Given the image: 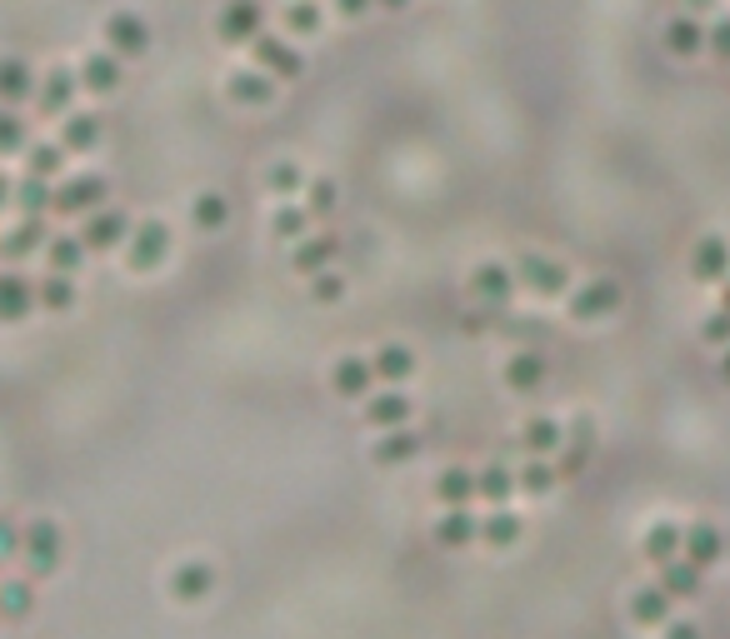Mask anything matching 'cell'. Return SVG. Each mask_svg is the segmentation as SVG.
<instances>
[{
    "label": "cell",
    "instance_id": "6da1fadb",
    "mask_svg": "<svg viewBox=\"0 0 730 639\" xmlns=\"http://www.w3.org/2000/svg\"><path fill=\"white\" fill-rule=\"evenodd\" d=\"M61 554H66V540H61V525L55 520H31L21 530V560L35 580H41V574L51 580V574L61 570Z\"/></svg>",
    "mask_w": 730,
    "mask_h": 639
},
{
    "label": "cell",
    "instance_id": "7a4b0ae2",
    "mask_svg": "<svg viewBox=\"0 0 730 639\" xmlns=\"http://www.w3.org/2000/svg\"><path fill=\"white\" fill-rule=\"evenodd\" d=\"M165 255H171V225H165V220H141V225H131V235H126V265H131L135 275H151L155 265H165Z\"/></svg>",
    "mask_w": 730,
    "mask_h": 639
},
{
    "label": "cell",
    "instance_id": "3957f363",
    "mask_svg": "<svg viewBox=\"0 0 730 639\" xmlns=\"http://www.w3.org/2000/svg\"><path fill=\"white\" fill-rule=\"evenodd\" d=\"M216 35H220V45H230V51L251 45L255 35H265V5L261 0H226L216 15Z\"/></svg>",
    "mask_w": 730,
    "mask_h": 639
},
{
    "label": "cell",
    "instance_id": "277c9868",
    "mask_svg": "<svg viewBox=\"0 0 730 639\" xmlns=\"http://www.w3.org/2000/svg\"><path fill=\"white\" fill-rule=\"evenodd\" d=\"M100 41H106L110 55L135 60V55L151 51V25H145V15H135V11H110L106 25H100Z\"/></svg>",
    "mask_w": 730,
    "mask_h": 639
},
{
    "label": "cell",
    "instance_id": "5b68a950",
    "mask_svg": "<svg viewBox=\"0 0 730 639\" xmlns=\"http://www.w3.org/2000/svg\"><path fill=\"white\" fill-rule=\"evenodd\" d=\"M251 66H261L271 80H301L306 55L295 51L291 41H281V35H255L251 41Z\"/></svg>",
    "mask_w": 730,
    "mask_h": 639
},
{
    "label": "cell",
    "instance_id": "8992f818",
    "mask_svg": "<svg viewBox=\"0 0 730 639\" xmlns=\"http://www.w3.org/2000/svg\"><path fill=\"white\" fill-rule=\"evenodd\" d=\"M106 175H70V180L55 185V216H90V210L106 206Z\"/></svg>",
    "mask_w": 730,
    "mask_h": 639
},
{
    "label": "cell",
    "instance_id": "52a82bcc",
    "mask_svg": "<svg viewBox=\"0 0 730 639\" xmlns=\"http://www.w3.org/2000/svg\"><path fill=\"white\" fill-rule=\"evenodd\" d=\"M515 271V285H525V290H535V295H545V300H556V295H566V265L560 261H551V255H521V261L511 265Z\"/></svg>",
    "mask_w": 730,
    "mask_h": 639
},
{
    "label": "cell",
    "instance_id": "ba28073f",
    "mask_svg": "<svg viewBox=\"0 0 730 639\" xmlns=\"http://www.w3.org/2000/svg\"><path fill=\"white\" fill-rule=\"evenodd\" d=\"M76 96H80V76L70 66H55V70H45V80L35 86V110L51 120H66L70 106H76Z\"/></svg>",
    "mask_w": 730,
    "mask_h": 639
},
{
    "label": "cell",
    "instance_id": "9c48e42d",
    "mask_svg": "<svg viewBox=\"0 0 730 639\" xmlns=\"http://www.w3.org/2000/svg\"><path fill=\"white\" fill-rule=\"evenodd\" d=\"M515 290H521V285H515V271H511V265H501V261H486V265H476V271H470V295H476L486 310H501V305H511Z\"/></svg>",
    "mask_w": 730,
    "mask_h": 639
},
{
    "label": "cell",
    "instance_id": "30bf717a",
    "mask_svg": "<svg viewBox=\"0 0 730 639\" xmlns=\"http://www.w3.org/2000/svg\"><path fill=\"white\" fill-rule=\"evenodd\" d=\"M625 300L621 280H606V275H596V280H586L576 295H570V310H576V320H606V315H615Z\"/></svg>",
    "mask_w": 730,
    "mask_h": 639
},
{
    "label": "cell",
    "instance_id": "8fae6325",
    "mask_svg": "<svg viewBox=\"0 0 730 639\" xmlns=\"http://www.w3.org/2000/svg\"><path fill=\"white\" fill-rule=\"evenodd\" d=\"M275 90H281V80H271L261 66H240V70H230V80H226V96L236 100V106H251V110L271 106Z\"/></svg>",
    "mask_w": 730,
    "mask_h": 639
},
{
    "label": "cell",
    "instance_id": "7c38bea8",
    "mask_svg": "<svg viewBox=\"0 0 730 639\" xmlns=\"http://www.w3.org/2000/svg\"><path fill=\"white\" fill-rule=\"evenodd\" d=\"M480 540V515L470 505H450L440 509L436 520V544H446V550H466V544Z\"/></svg>",
    "mask_w": 730,
    "mask_h": 639
},
{
    "label": "cell",
    "instance_id": "4fadbf2b",
    "mask_svg": "<svg viewBox=\"0 0 730 639\" xmlns=\"http://www.w3.org/2000/svg\"><path fill=\"white\" fill-rule=\"evenodd\" d=\"M76 76H80V90H90V96H110V90L126 80V70H120V55L90 51L86 60L76 66Z\"/></svg>",
    "mask_w": 730,
    "mask_h": 639
},
{
    "label": "cell",
    "instance_id": "5bb4252c",
    "mask_svg": "<svg viewBox=\"0 0 730 639\" xmlns=\"http://www.w3.org/2000/svg\"><path fill=\"white\" fill-rule=\"evenodd\" d=\"M641 554L661 570V564H671V560H680L686 554V530H680L676 520H655L651 530L641 535Z\"/></svg>",
    "mask_w": 730,
    "mask_h": 639
},
{
    "label": "cell",
    "instance_id": "9a60e30c",
    "mask_svg": "<svg viewBox=\"0 0 730 639\" xmlns=\"http://www.w3.org/2000/svg\"><path fill=\"white\" fill-rule=\"evenodd\" d=\"M126 235H131V220L120 216V210H90L86 216V230H80V240H86V250H116L126 245Z\"/></svg>",
    "mask_w": 730,
    "mask_h": 639
},
{
    "label": "cell",
    "instance_id": "2e32d148",
    "mask_svg": "<svg viewBox=\"0 0 730 639\" xmlns=\"http://www.w3.org/2000/svg\"><path fill=\"white\" fill-rule=\"evenodd\" d=\"M330 385H336V395H346V400H366L375 385V365L366 355H340L336 370H330Z\"/></svg>",
    "mask_w": 730,
    "mask_h": 639
},
{
    "label": "cell",
    "instance_id": "e0dca14e",
    "mask_svg": "<svg viewBox=\"0 0 730 639\" xmlns=\"http://www.w3.org/2000/svg\"><path fill=\"white\" fill-rule=\"evenodd\" d=\"M690 275L706 285H720L730 275V240L726 235H706L696 250H690Z\"/></svg>",
    "mask_w": 730,
    "mask_h": 639
},
{
    "label": "cell",
    "instance_id": "ac0fdd59",
    "mask_svg": "<svg viewBox=\"0 0 730 639\" xmlns=\"http://www.w3.org/2000/svg\"><path fill=\"white\" fill-rule=\"evenodd\" d=\"M545 375H551V365H545V355L541 350H521V355H511L505 360V390H515V395H535L545 385Z\"/></svg>",
    "mask_w": 730,
    "mask_h": 639
},
{
    "label": "cell",
    "instance_id": "d6986e66",
    "mask_svg": "<svg viewBox=\"0 0 730 639\" xmlns=\"http://www.w3.org/2000/svg\"><path fill=\"white\" fill-rule=\"evenodd\" d=\"M415 455H421V434H415L411 425H401V430H381V440L371 444V460H375V465H385V470L411 465Z\"/></svg>",
    "mask_w": 730,
    "mask_h": 639
},
{
    "label": "cell",
    "instance_id": "ffe728a7",
    "mask_svg": "<svg viewBox=\"0 0 730 639\" xmlns=\"http://www.w3.org/2000/svg\"><path fill=\"white\" fill-rule=\"evenodd\" d=\"M210 590H216V570H210L206 560H186L171 574V595L181 599V605H200Z\"/></svg>",
    "mask_w": 730,
    "mask_h": 639
},
{
    "label": "cell",
    "instance_id": "44dd1931",
    "mask_svg": "<svg viewBox=\"0 0 730 639\" xmlns=\"http://www.w3.org/2000/svg\"><path fill=\"white\" fill-rule=\"evenodd\" d=\"M35 310V285L25 275H0V326H21Z\"/></svg>",
    "mask_w": 730,
    "mask_h": 639
},
{
    "label": "cell",
    "instance_id": "7402d4cb",
    "mask_svg": "<svg viewBox=\"0 0 730 639\" xmlns=\"http://www.w3.org/2000/svg\"><path fill=\"white\" fill-rule=\"evenodd\" d=\"M35 96V70L25 66L21 55H0V106H21Z\"/></svg>",
    "mask_w": 730,
    "mask_h": 639
},
{
    "label": "cell",
    "instance_id": "603a6c76",
    "mask_svg": "<svg viewBox=\"0 0 730 639\" xmlns=\"http://www.w3.org/2000/svg\"><path fill=\"white\" fill-rule=\"evenodd\" d=\"M45 220L25 216L21 225H11L6 235H0V261H25V255H35V250H45Z\"/></svg>",
    "mask_w": 730,
    "mask_h": 639
},
{
    "label": "cell",
    "instance_id": "cb8c5ba5",
    "mask_svg": "<svg viewBox=\"0 0 730 639\" xmlns=\"http://www.w3.org/2000/svg\"><path fill=\"white\" fill-rule=\"evenodd\" d=\"M686 560L696 564V570H710V564H720V560H726V535H720L710 520L690 525V530H686Z\"/></svg>",
    "mask_w": 730,
    "mask_h": 639
},
{
    "label": "cell",
    "instance_id": "d4e9b609",
    "mask_svg": "<svg viewBox=\"0 0 730 639\" xmlns=\"http://www.w3.org/2000/svg\"><path fill=\"white\" fill-rule=\"evenodd\" d=\"M366 425H375V430H401V425H411V400H405L401 390L366 395Z\"/></svg>",
    "mask_w": 730,
    "mask_h": 639
},
{
    "label": "cell",
    "instance_id": "484cf974",
    "mask_svg": "<svg viewBox=\"0 0 730 639\" xmlns=\"http://www.w3.org/2000/svg\"><path fill=\"white\" fill-rule=\"evenodd\" d=\"M340 255V240L336 235H306L301 245L291 250V265L301 275H320V271H330V261Z\"/></svg>",
    "mask_w": 730,
    "mask_h": 639
},
{
    "label": "cell",
    "instance_id": "4316f807",
    "mask_svg": "<svg viewBox=\"0 0 730 639\" xmlns=\"http://www.w3.org/2000/svg\"><path fill=\"white\" fill-rule=\"evenodd\" d=\"M61 145H66V155L96 151L100 145V115H90V110H70V115L61 120Z\"/></svg>",
    "mask_w": 730,
    "mask_h": 639
},
{
    "label": "cell",
    "instance_id": "83f0119b",
    "mask_svg": "<svg viewBox=\"0 0 730 639\" xmlns=\"http://www.w3.org/2000/svg\"><path fill=\"white\" fill-rule=\"evenodd\" d=\"M521 444L525 455H556L560 444H566V430H560V420H551V415H535V420L521 425Z\"/></svg>",
    "mask_w": 730,
    "mask_h": 639
},
{
    "label": "cell",
    "instance_id": "f1b7e54d",
    "mask_svg": "<svg viewBox=\"0 0 730 639\" xmlns=\"http://www.w3.org/2000/svg\"><path fill=\"white\" fill-rule=\"evenodd\" d=\"M525 535V520L515 515V509H505V505H495L491 515H480V540L486 544H495V550H511L515 540Z\"/></svg>",
    "mask_w": 730,
    "mask_h": 639
},
{
    "label": "cell",
    "instance_id": "f546056e",
    "mask_svg": "<svg viewBox=\"0 0 730 639\" xmlns=\"http://www.w3.org/2000/svg\"><path fill=\"white\" fill-rule=\"evenodd\" d=\"M86 240L80 235H51L45 240V265H51L55 275H76L80 265H86Z\"/></svg>",
    "mask_w": 730,
    "mask_h": 639
},
{
    "label": "cell",
    "instance_id": "4dcf8cb0",
    "mask_svg": "<svg viewBox=\"0 0 730 639\" xmlns=\"http://www.w3.org/2000/svg\"><path fill=\"white\" fill-rule=\"evenodd\" d=\"M700 580H706V570H696L686 554H680V560H671V564H661V590H665L671 599L700 595Z\"/></svg>",
    "mask_w": 730,
    "mask_h": 639
},
{
    "label": "cell",
    "instance_id": "1f68e13d",
    "mask_svg": "<svg viewBox=\"0 0 730 639\" xmlns=\"http://www.w3.org/2000/svg\"><path fill=\"white\" fill-rule=\"evenodd\" d=\"M671 609H676V599L665 595L661 585H641L631 595V619H635V625H665Z\"/></svg>",
    "mask_w": 730,
    "mask_h": 639
},
{
    "label": "cell",
    "instance_id": "d6a6232c",
    "mask_svg": "<svg viewBox=\"0 0 730 639\" xmlns=\"http://www.w3.org/2000/svg\"><path fill=\"white\" fill-rule=\"evenodd\" d=\"M436 499L440 505H470L476 499V470H466V465H446L436 475Z\"/></svg>",
    "mask_w": 730,
    "mask_h": 639
},
{
    "label": "cell",
    "instance_id": "836d02e7",
    "mask_svg": "<svg viewBox=\"0 0 730 639\" xmlns=\"http://www.w3.org/2000/svg\"><path fill=\"white\" fill-rule=\"evenodd\" d=\"M665 51L671 55H696L706 51V25L696 15H676V21L665 25Z\"/></svg>",
    "mask_w": 730,
    "mask_h": 639
},
{
    "label": "cell",
    "instance_id": "e575fe53",
    "mask_svg": "<svg viewBox=\"0 0 730 639\" xmlns=\"http://www.w3.org/2000/svg\"><path fill=\"white\" fill-rule=\"evenodd\" d=\"M15 206H21V216H35V220H41L45 210H55V180L25 175V180L15 185Z\"/></svg>",
    "mask_w": 730,
    "mask_h": 639
},
{
    "label": "cell",
    "instance_id": "d590c367",
    "mask_svg": "<svg viewBox=\"0 0 730 639\" xmlns=\"http://www.w3.org/2000/svg\"><path fill=\"white\" fill-rule=\"evenodd\" d=\"M371 365H375V379H385V385H401V379L415 375V355L405 345H381L371 355Z\"/></svg>",
    "mask_w": 730,
    "mask_h": 639
},
{
    "label": "cell",
    "instance_id": "8d00e7d4",
    "mask_svg": "<svg viewBox=\"0 0 730 639\" xmlns=\"http://www.w3.org/2000/svg\"><path fill=\"white\" fill-rule=\"evenodd\" d=\"M511 495H515V470H505V465L476 470V499H486V505H505Z\"/></svg>",
    "mask_w": 730,
    "mask_h": 639
},
{
    "label": "cell",
    "instance_id": "74e56055",
    "mask_svg": "<svg viewBox=\"0 0 730 639\" xmlns=\"http://www.w3.org/2000/svg\"><path fill=\"white\" fill-rule=\"evenodd\" d=\"M560 485V475H556V465H545L541 455H531L521 470H515V489H525V495H551V489Z\"/></svg>",
    "mask_w": 730,
    "mask_h": 639
},
{
    "label": "cell",
    "instance_id": "f35d334b",
    "mask_svg": "<svg viewBox=\"0 0 730 639\" xmlns=\"http://www.w3.org/2000/svg\"><path fill=\"white\" fill-rule=\"evenodd\" d=\"M66 170V145H25V175H41V180H61Z\"/></svg>",
    "mask_w": 730,
    "mask_h": 639
},
{
    "label": "cell",
    "instance_id": "ab89813d",
    "mask_svg": "<svg viewBox=\"0 0 730 639\" xmlns=\"http://www.w3.org/2000/svg\"><path fill=\"white\" fill-rule=\"evenodd\" d=\"M190 220H196V230H226L230 200L220 196V190H200V196L190 200Z\"/></svg>",
    "mask_w": 730,
    "mask_h": 639
},
{
    "label": "cell",
    "instance_id": "60d3db41",
    "mask_svg": "<svg viewBox=\"0 0 730 639\" xmlns=\"http://www.w3.org/2000/svg\"><path fill=\"white\" fill-rule=\"evenodd\" d=\"M35 590L31 580H0V619H31Z\"/></svg>",
    "mask_w": 730,
    "mask_h": 639
},
{
    "label": "cell",
    "instance_id": "b9f144b4",
    "mask_svg": "<svg viewBox=\"0 0 730 639\" xmlns=\"http://www.w3.org/2000/svg\"><path fill=\"white\" fill-rule=\"evenodd\" d=\"M35 305H45V310H70V305H76V280L51 271L41 285H35Z\"/></svg>",
    "mask_w": 730,
    "mask_h": 639
},
{
    "label": "cell",
    "instance_id": "7bdbcfd3",
    "mask_svg": "<svg viewBox=\"0 0 730 639\" xmlns=\"http://www.w3.org/2000/svg\"><path fill=\"white\" fill-rule=\"evenodd\" d=\"M306 230H310L306 206H275L271 210V235L275 240H306Z\"/></svg>",
    "mask_w": 730,
    "mask_h": 639
},
{
    "label": "cell",
    "instance_id": "ee69618b",
    "mask_svg": "<svg viewBox=\"0 0 730 639\" xmlns=\"http://www.w3.org/2000/svg\"><path fill=\"white\" fill-rule=\"evenodd\" d=\"M320 25H326V15L316 0H285V31L291 35H316Z\"/></svg>",
    "mask_w": 730,
    "mask_h": 639
},
{
    "label": "cell",
    "instance_id": "f6af8a7d",
    "mask_svg": "<svg viewBox=\"0 0 730 639\" xmlns=\"http://www.w3.org/2000/svg\"><path fill=\"white\" fill-rule=\"evenodd\" d=\"M31 145V120H21L11 106H0V155H15Z\"/></svg>",
    "mask_w": 730,
    "mask_h": 639
},
{
    "label": "cell",
    "instance_id": "bcb514c9",
    "mask_svg": "<svg viewBox=\"0 0 730 639\" xmlns=\"http://www.w3.org/2000/svg\"><path fill=\"white\" fill-rule=\"evenodd\" d=\"M301 185H306V170H301L295 161H275L271 170H265V190H271V196H285V200H291Z\"/></svg>",
    "mask_w": 730,
    "mask_h": 639
},
{
    "label": "cell",
    "instance_id": "7dc6e473",
    "mask_svg": "<svg viewBox=\"0 0 730 639\" xmlns=\"http://www.w3.org/2000/svg\"><path fill=\"white\" fill-rule=\"evenodd\" d=\"M336 206H340V185L336 180H326V175H320V180H306V210L310 216H330Z\"/></svg>",
    "mask_w": 730,
    "mask_h": 639
},
{
    "label": "cell",
    "instance_id": "c3c4849f",
    "mask_svg": "<svg viewBox=\"0 0 730 639\" xmlns=\"http://www.w3.org/2000/svg\"><path fill=\"white\" fill-rule=\"evenodd\" d=\"M310 300H316V305H336V300H346V280H340L336 271L310 275Z\"/></svg>",
    "mask_w": 730,
    "mask_h": 639
},
{
    "label": "cell",
    "instance_id": "681fc988",
    "mask_svg": "<svg viewBox=\"0 0 730 639\" xmlns=\"http://www.w3.org/2000/svg\"><path fill=\"white\" fill-rule=\"evenodd\" d=\"M700 340H706V345H716V350H726L730 345V310L710 315L706 326H700Z\"/></svg>",
    "mask_w": 730,
    "mask_h": 639
},
{
    "label": "cell",
    "instance_id": "f907efd6",
    "mask_svg": "<svg viewBox=\"0 0 730 639\" xmlns=\"http://www.w3.org/2000/svg\"><path fill=\"white\" fill-rule=\"evenodd\" d=\"M706 51L716 55V60H730V15H720V21L706 31Z\"/></svg>",
    "mask_w": 730,
    "mask_h": 639
},
{
    "label": "cell",
    "instance_id": "816d5d0a",
    "mask_svg": "<svg viewBox=\"0 0 730 639\" xmlns=\"http://www.w3.org/2000/svg\"><path fill=\"white\" fill-rule=\"evenodd\" d=\"M11 554H21V530L11 520H0V560H11Z\"/></svg>",
    "mask_w": 730,
    "mask_h": 639
},
{
    "label": "cell",
    "instance_id": "f5cc1de1",
    "mask_svg": "<svg viewBox=\"0 0 730 639\" xmlns=\"http://www.w3.org/2000/svg\"><path fill=\"white\" fill-rule=\"evenodd\" d=\"M665 639H700V629L690 619H665Z\"/></svg>",
    "mask_w": 730,
    "mask_h": 639
},
{
    "label": "cell",
    "instance_id": "db71d44e",
    "mask_svg": "<svg viewBox=\"0 0 730 639\" xmlns=\"http://www.w3.org/2000/svg\"><path fill=\"white\" fill-rule=\"evenodd\" d=\"M336 11L356 21V15H366V11H371V0H336Z\"/></svg>",
    "mask_w": 730,
    "mask_h": 639
},
{
    "label": "cell",
    "instance_id": "11a10c76",
    "mask_svg": "<svg viewBox=\"0 0 730 639\" xmlns=\"http://www.w3.org/2000/svg\"><path fill=\"white\" fill-rule=\"evenodd\" d=\"M11 200H15V185H11V180H6V170H0V210L11 206Z\"/></svg>",
    "mask_w": 730,
    "mask_h": 639
},
{
    "label": "cell",
    "instance_id": "9f6ffc18",
    "mask_svg": "<svg viewBox=\"0 0 730 639\" xmlns=\"http://www.w3.org/2000/svg\"><path fill=\"white\" fill-rule=\"evenodd\" d=\"M720 310H730V280H720Z\"/></svg>",
    "mask_w": 730,
    "mask_h": 639
},
{
    "label": "cell",
    "instance_id": "6f0895ef",
    "mask_svg": "<svg viewBox=\"0 0 730 639\" xmlns=\"http://www.w3.org/2000/svg\"><path fill=\"white\" fill-rule=\"evenodd\" d=\"M720 375H726V379H730V345H726V350H720Z\"/></svg>",
    "mask_w": 730,
    "mask_h": 639
},
{
    "label": "cell",
    "instance_id": "680465c9",
    "mask_svg": "<svg viewBox=\"0 0 730 639\" xmlns=\"http://www.w3.org/2000/svg\"><path fill=\"white\" fill-rule=\"evenodd\" d=\"M381 5H395V11H401V5H411V0H381Z\"/></svg>",
    "mask_w": 730,
    "mask_h": 639
}]
</instances>
